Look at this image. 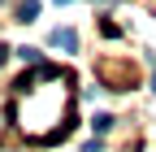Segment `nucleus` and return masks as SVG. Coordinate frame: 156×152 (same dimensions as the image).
<instances>
[{"instance_id":"423d86ee","label":"nucleus","mask_w":156,"mask_h":152,"mask_svg":"<svg viewBox=\"0 0 156 152\" xmlns=\"http://www.w3.org/2000/svg\"><path fill=\"white\" fill-rule=\"evenodd\" d=\"M56 5H69V0H56Z\"/></svg>"},{"instance_id":"7ed1b4c3","label":"nucleus","mask_w":156,"mask_h":152,"mask_svg":"<svg viewBox=\"0 0 156 152\" xmlns=\"http://www.w3.org/2000/svg\"><path fill=\"white\" fill-rule=\"evenodd\" d=\"M39 17V0H22L17 5V22H35Z\"/></svg>"},{"instance_id":"f257e3e1","label":"nucleus","mask_w":156,"mask_h":152,"mask_svg":"<svg viewBox=\"0 0 156 152\" xmlns=\"http://www.w3.org/2000/svg\"><path fill=\"white\" fill-rule=\"evenodd\" d=\"M69 104H74V74L56 65H35L13 83V96H9L13 126L26 139H44V143L69 130Z\"/></svg>"},{"instance_id":"20e7f679","label":"nucleus","mask_w":156,"mask_h":152,"mask_svg":"<svg viewBox=\"0 0 156 152\" xmlns=\"http://www.w3.org/2000/svg\"><path fill=\"white\" fill-rule=\"evenodd\" d=\"M91 126H95V130H113V113H95Z\"/></svg>"},{"instance_id":"f03ea898","label":"nucleus","mask_w":156,"mask_h":152,"mask_svg":"<svg viewBox=\"0 0 156 152\" xmlns=\"http://www.w3.org/2000/svg\"><path fill=\"white\" fill-rule=\"evenodd\" d=\"M48 39H52L56 48H69V52H78V31H69V26H61V31H52Z\"/></svg>"},{"instance_id":"39448f33","label":"nucleus","mask_w":156,"mask_h":152,"mask_svg":"<svg viewBox=\"0 0 156 152\" xmlns=\"http://www.w3.org/2000/svg\"><path fill=\"white\" fill-rule=\"evenodd\" d=\"M5 56H9V48H0V65H5Z\"/></svg>"}]
</instances>
